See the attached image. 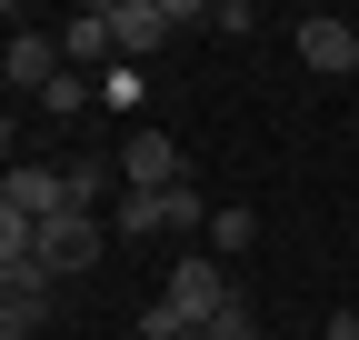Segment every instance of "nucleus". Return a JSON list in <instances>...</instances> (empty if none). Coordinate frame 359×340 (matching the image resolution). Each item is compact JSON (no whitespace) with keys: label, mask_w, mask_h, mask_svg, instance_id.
<instances>
[{"label":"nucleus","mask_w":359,"mask_h":340,"mask_svg":"<svg viewBox=\"0 0 359 340\" xmlns=\"http://www.w3.org/2000/svg\"><path fill=\"white\" fill-rule=\"evenodd\" d=\"M160 301L180 310V330H190V340H200V330H210L219 310H230V301H240V280H230V261H210V250H190V261H180V270H170V290H160Z\"/></svg>","instance_id":"obj_1"},{"label":"nucleus","mask_w":359,"mask_h":340,"mask_svg":"<svg viewBox=\"0 0 359 340\" xmlns=\"http://www.w3.org/2000/svg\"><path fill=\"white\" fill-rule=\"evenodd\" d=\"M70 60H60V30H30V20H11V51H0V80H11L20 100H40L60 80Z\"/></svg>","instance_id":"obj_2"},{"label":"nucleus","mask_w":359,"mask_h":340,"mask_svg":"<svg viewBox=\"0 0 359 340\" xmlns=\"http://www.w3.org/2000/svg\"><path fill=\"white\" fill-rule=\"evenodd\" d=\"M0 210H11V221H60V210H80V200H70V170L20 160L11 181H0Z\"/></svg>","instance_id":"obj_3"},{"label":"nucleus","mask_w":359,"mask_h":340,"mask_svg":"<svg viewBox=\"0 0 359 340\" xmlns=\"http://www.w3.org/2000/svg\"><path fill=\"white\" fill-rule=\"evenodd\" d=\"M190 170H180V140L170 131H130L120 140V190H180Z\"/></svg>","instance_id":"obj_4"},{"label":"nucleus","mask_w":359,"mask_h":340,"mask_svg":"<svg viewBox=\"0 0 359 340\" xmlns=\"http://www.w3.org/2000/svg\"><path fill=\"white\" fill-rule=\"evenodd\" d=\"M290 40H299V60H309V70H330V80L359 70V20H339V11H309Z\"/></svg>","instance_id":"obj_5"},{"label":"nucleus","mask_w":359,"mask_h":340,"mask_svg":"<svg viewBox=\"0 0 359 340\" xmlns=\"http://www.w3.org/2000/svg\"><path fill=\"white\" fill-rule=\"evenodd\" d=\"M40 261H50V270H90V261H100V210H60V221H40Z\"/></svg>","instance_id":"obj_6"},{"label":"nucleus","mask_w":359,"mask_h":340,"mask_svg":"<svg viewBox=\"0 0 359 340\" xmlns=\"http://www.w3.org/2000/svg\"><path fill=\"white\" fill-rule=\"evenodd\" d=\"M60 60L70 70H120V40H110V11H80V20H60Z\"/></svg>","instance_id":"obj_7"},{"label":"nucleus","mask_w":359,"mask_h":340,"mask_svg":"<svg viewBox=\"0 0 359 340\" xmlns=\"http://www.w3.org/2000/svg\"><path fill=\"white\" fill-rule=\"evenodd\" d=\"M160 230H170V200L160 190H120L110 200V240H160Z\"/></svg>","instance_id":"obj_8"},{"label":"nucleus","mask_w":359,"mask_h":340,"mask_svg":"<svg viewBox=\"0 0 359 340\" xmlns=\"http://www.w3.org/2000/svg\"><path fill=\"white\" fill-rule=\"evenodd\" d=\"M250 240H259V210H240V200H230V210L210 221V261H240Z\"/></svg>","instance_id":"obj_9"},{"label":"nucleus","mask_w":359,"mask_h":340,"mask_svg":"<svg viewBox=\"0 0 359 340\" xmlns=\"http://www.w3.org/2000/svg\"><path fill=\"white\" fill-rule=\"evenodd\" d=\"M30 110H40V120H80V110H90V70H60V80H50V91H40Z\"/></svg>","instance_id":"obj_10"},{"label":"nucleus","mask_w":359,"mask_h":340,"mask_svg":"<svg viewBox=\"0 0 359 340\" xmlns=\"http://www.w3.org/2000/svg\"><path fill=\"white\" fill-rule=\"evenodd\" d=\"M200 340H259V310H250V301H230V310H219Z\"/></svg>","instance_id":"obj_11"},{"label":"nucleus","mask_w":359,"mask_h":340,"mask_svg":"<svg viewBox=\"0 0 359 340\" xmlns=\"http://www.w3.org/2000/svg\"><path fill=\"white\" fill-rule=\"evenodd\" d=\"M100 100H110V110H140V70H130V60H120V70L100 80Z\"/></svg>","instance_id":"obj_12"},{"label":"nucleus","mask_w":359,"mask_h":340,"mask_svg":"<svg viewBox=\"0 0 359 340\" xmlns=\"http://www.w3.org/2000/svg\"><path fill=\"white\" fill-rule=\"evenodd\" d=\"M140 340H190V330H180V310H170V301H150V310H140Z\"/></svg>","instance_id":"obj_13"},{"label":"nucleus","mask_w":359,"mask_h":340,"mask_svg":"<svg viewBox=\"0 0 359 340\" xmlns=\"http://www.w3.org/2000/svg\"><path fill=\"white\" fill-rule=\"evenodd\" d=\"M330 340H359V310H330Z\"/></svg>","instance_id":"obj_14"},{"label":"nucleus","mask_w":359,"mask_h":340,"mask_svg":"<svg viewBox=\"0 0 359 340\" xmlns=\"http://www.w3.org/2000/svg\"><path fill=\"white\" fill-rule=\"evenodd\" d=\"M0 340H11V330H0Z\"/></svg>","instance_id":"obj_15"}]
</instances>
